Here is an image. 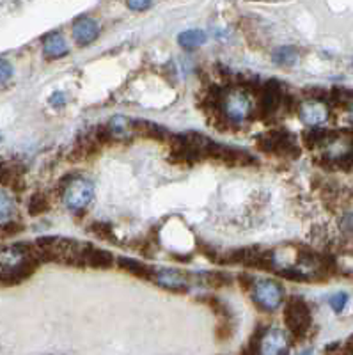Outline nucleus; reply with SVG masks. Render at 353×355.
Returning <instances> with one entry per match:
<instances>
[{
  "label": "nucleus",
  "instance_id": "12",
  "mask_svg": "<svg viewBox=\"0 0 353 355\" xmlns=\"http://www.w3.org/2000/svg\"><path fill=\"white\" fill-rule=\"evenodd\" d=\"M286 348H288V341H286L284 332L277 329H268L261 345V355H284Z\"/></svg>",
  "mask_w": 353,
  "mask_h": 355
},
{
  "label": "nucleus",
  "instance_id": "6",
  "mask_svg": "<svg viewBox=\"0 0 353 355\" xmlns=\"http://www.w3.org/2000/svg\"><path fill=\"white\" fill-rule=\"evenodd\" d=\"M222 110H224L225 117L227 119H233V121H241L245 117H249L252 112V107H250L249 96L241 91L236 93H227L224 98V103H222Z\"/></svg>",
  "mask_w": 353,
  "mask_h": 355
},
{
  "label": "nucleus",
  "instance_id": "23",
  "mask_svg": "<svg viewBox=\"0 0 353 355\" xmlns=\"http://www.w3.org/2000/svg\"><path fill=\"white\" fill-rule=\"evenodd\" d=\"M109 128L114 137H123V135H126L128 130H132V123L128 119H125V117H114L112 121H110Z\"/></svg>",
  "mask_w": 353,
  "mask_h": 355
},
{
  "label": "nucleus",
  "instance_id": "4",
  "mask_svg": "<svg viewBox=\"0 0 353 355\" xmlns=\"http://www.w3.org/2000/svg\"><path fill=\"white\" fill-rule=\"evenodd\" d=\"M62 198H64V202L69 210H84L85 206L93 201L94 198L93 183L87 182V180H82V178L73 180V182H69L68 185H66Z\"/></svg>",
  "mask_w": 353,
  "mask_h": 355
},
{
  "label": "nucleus",
  "instance_id": "13",
  "mask_svg": "<svg viewBox=\"0 0 353 355\" xmlns=\"http://www.w3.org/2000/svg\"><path fill=\"white\" fill-rule=\"evenodd\" d=\"M132 130L139 135V137L153 139V141H158V142H169L171 141V137H173V135H171L164 126L151 121H133Z\"/></svg>",
  "mask_w": 353,
  "mask_h": 355
},
{
  "label": "nucleus",
  "instance_id": "32",
  "mask_svg": "<svg viewBox=\"0 0 353 355\" xmlns=\"http://www.w3.org/2000/svg\"><path fill=\"white\" fill-rule=\"evenodd\" d=\"M350 119H352V123H353V100L350 101Z\"/></svg>",
  "mask_w": 353,
  "mask_h": 355
},
{
  "label": "nucleus",
  "instance_id": "26",
  "mask_svg": "<svg viewBox=\"0 0 353 355\" xmlns=\"http://www.w3.org/2000/svg\"><path fill=\"white\" fill-rule=\"evenodd\" d=\"M346 302H348V295L346 293H337L334 297H330V307H332L336 313H341L345 309Z\"/></svg>",
  "mask_w": 353,
  "mask_h": 355
},
{
  "label": "nucleus",
  "instance_id": "11",
  "mask_svg": "<svg viewBox=\"0 0 353 355\" xmlns=\"http://www.w3.org/2000/svg\"><path fill=\"white\" fill-rule=\"evenodd\" d=\"M114 265V256L112 252L98 247L85 243L84 249V266H93V268H100V270H107Z\"/></svg>",
  "mask_w": 353,
  "mask_h": 355
},
{
  "label": "nucleus",
  "instance_id": "28",
  "mask_svg": "<svg viewBox=\"0 0 353 355\" xmlns=\"http://www.w3.org/2000/svg\"><path fill=\"white\" fill-rule=\"evenodd\" d=\"M12 77V66L6 59H0V82H8Z\"/></svg>",
  "mask_w": 353,
  "mask_h": 355
},
{
  "label": "nucleus",
  "instance_id": "5",
  "mask_svg": "<svg viewBox=\"0 0 353 355\" xmlns=\"http://www.w3.org/2000/svg\"><path fill=\"white\" fill-rule=\"evenodd\" d=\"M206 158L221 162V164H224V166H229V167H245V166H252V164H256L254 157H250L249 153H245V151L241 150H234V148H229V146L217 144L215 141H213L212 146H209Z\"/></svg>",
  "mask_w": 353,
  "mask_h": 355
},
{
  "label": "nucleus",
  "instance_id": "3",
  "mask_svg": "<svg viewBox=\"0 0 353 355\" xmlns=\"http://www.w3.org/2000/svg\"><path fill=\"white\" fill-rule=\"evenodd\" d=\"M252 299L257 306L263 311H272L277 309L281 306L282 299H284V290L277 281H257L252 286Z\"/></svg>",
  "mask_w": 353,
  "mask_h": 355
},
{
  "label": "nucleus",
  "instance_id": "9",
  "mask_svg": "<svg viewBox=\"0 0 353 355\" xmlns=\"http://www.w3.org/2000/svg\"><path fill=\"white\" fill-rule=\"evenodd\" d=\"M98 34H100V27H98V24L93 18L80 17L76 18L75 24H73V37H75L78 46H87V44H91L96 40Z\"/></svg>",
  "mask_w": 353,
  "mask_h": 355
},
{
  "label": "nucleus",
  "instance_id": "30",
  "mask_svg": "<svg viewBox=\"0 0 353 355\" xmlns=\"http://www.w3.org/2000/svg\"><path fill=\"white\" fill-rule=\"evenodd\" d=\"M238 283H240V286L243 288L245 291L252 290V286H254L252 277H250L249 274H240V275H238Z\"/></svg>",
  "mask_w": 353,
  "mask_h": 355
},
{
  "label": "nucleus",
  "instance_id": "29",
  "mask_svg": "<svg viewBox=\"0 0 353 355\" xmlns=\"http://www.w3.org/2000/svg\"><path fill=\"white\" fill-rule=\"evenodd\" d=\"M50 105L55 107V109H60V107L66 105V94L64 93H53L50 96Z\"/></svg>",
  "mask_w": 353,
  "mask_h": 355
},
{
  "label": "nucleus",
  "instance_id": "21",
  "mask_svg": "<svg viewBox=\"0 0 353 355\" xmlns=\"http://www.w3.org/2000/svg\"><path fill=\"white\" fill-rule=\"evenodd\" d=\"M205 281L208 286L212 288H225V286H231L233 283V277L225 272H208L205 274Z\"/></svg>",
  "mask_w": 353,
  "mask_h": 355
},
{
  "label": "nucleus",
  "instance_id": "22",
  "mask_svg": "<svg viewBox=\"0 0 353 355\" xmlns=\"http://www.w3.org/2000/svg\"><path fill=\"white\" fill-rule=\"evenodd\" d=\"M233 334H234L233 318L218 320L217 329H215V338H217L218 341H229V339L233 338Z\"/></svg>",
  "mask_w": 353,
  "mask_h": 355
},
{
  "label": "nucleus",
  "instance_id": "31",
  "mask_svg": "<svg viewBox=\"0 0 353 355\" xmlns=\"http://www.w3.org/2000/svg\"><path fill=\"white\" fill-rule=\"evenodd\" d=\"M128 6L132 11H146V9H149L153 6V2H142V0H137V2H128Z\"/></svg>",
  "mask_w": 353,
  "mask_h": 355
},
{
  "label": "nucleus",
  "instance_id": "33",
  "mask_svg": "<svg viewBox=\"0 0 353 355\" xmlns=\"http://www.w3.org/2000/svg\"><path fill=\"white\" fill-rule=\"evenodd\" d=\"M300 355H311V350H305V352H302Z\"/></svg>",
  "mask_w": 353,
  "mask_h": 355
},
{
  "label": "nucleus",
  "instance_id": "19",
  "mask_svg": "<svg viewBox=\"0 0 353 355\" xmlns=\"http://www.w3.org/2000/svg\"><path fill=\"white\" fill-rule=\"evenodd\" d=\"M201 302H205L206 306L209 307V309L215 313V315L218 316V320H229L233 318V315H231V311H229V307L225 306L224 302H222L221 299H217V297H203Z\"/></svg>",
  "mask_w": 353,
  "mask_h": 355
},
{
  "label": "nucleus",
  "instance_id": "27",
  "mask_svg": "<svg viewBox=\"0 0 353 355\" xmlns=\"http://www.w3.org/2000/svg\"><path fill=\"white\" fill-rule=\"evenodd\" d=\"M12 210V201L6 192L0 190V217H6V215L11 214Z\"/></svg>",
  "mask_w": 353,
  "mask_h": 355
},
{
  "label": "nucleus",
  "instance_id": "7",
  "mask_svg": "<svg viewBox=\"0 0 353 355\" xmlns=\"http://www.w3.org/2000/svg\"><path fill=\"white\" fill-rule=\"evenodd\" d=\"M298 114H300V119L304 125L311 126V128H318L321 123H325L329 119V107H327L325 101L307 100L300 105Z\"/></svg>",
  "mask_w": 353,
  "mask_h": 355
},
{
  "label": "nucleus",
  "instance_id": "18",
  "mask_svg": "<svg viewBox=\"0 0 353 355\" xmlns=\"http://www.w3.org/2000/svg\"><path fill=\"white\" fill-rule=\"evenodd\" d=\"M89 233L94 234L96 239L105 240V242H112V243L117 242L116 233H114L112 226H110V224H107V222H94V224H91V227H89Z\"/></svg>",
  "mask_w": 353,
  "mask_h": 355
},
{
  "label": "nucleus",
  "instance_id": "24",
  "mask_svg": "<svg viewBox=\"0 0 353 355\" xmlns=\"http://www.w3.org/2000/svg\"><path fill=\"white\" fill-rule=\"evenodd\" d=\"M91 133H93L94 141H96L100 146L110 144V142L114 141V135L112 132H110L109 125H98Z\"/></svg>",
  "mask_w": 353,
  "mask_h": 355
},
{
  "label": "nucleus",
  "instance_id": "8",
  "mask_svg": "<svg viewBox=\"0 0 353 355\" xmlns=\"http://www.w3.org/2000/svg\"><path fill=\"white\" fill-rule=\"evenodd\" d=\"M0 183L8 189L20 192L25 189V169L18 162H2L0 164Z\"/></svg>",
  "mask_w": 353,
  "mask_h": 355
},
{
  "label": "nucleus",
  "instance_id": "16",
  "mask_svg": "<svg viewBox=\"0 0 353 355\" xmlns=\"http://www.w3.org/2000/svg\"><path fill=\"white\" fill-rule=\"evenodd\" d=\"M178 41H180V44L183 46L185 50H189V52H192V50L199 49L203 43L206 41V36L203 31H185V33H181L180 36H178Z\"/></svg>",
  "mask_w": 353,
  "mask_h": 355
},
{
  "label": "nucleus",
  "instance_id": "17",
  "mask_svg": "<svg viewBox=\"0 0 353 355\" xmlns=\"http://www.w3.org/2000/svg\"><path fill=\"white\" fill-rule=\"evenodd\" d=\"M298 61V52L293 46H282V49L275 50L273 53V62L282 68H289V66L297 64Z\"/></svg>",
  "mask_w": 353,
  "mask_h": 355
},
{
  "label": "nucleus",
  "instance_id": "20",
  "mask_svg": "<svg viewBox=\"0 0 353 355\" xmlns=\"http://www.w3.org/2000/svg\"><path fill=\"white\" fill-rule=\"evenodd\" d=\"M50 210V201L46 196L43 194H34L28 202V214L36 217V215H43Z\"/></svg>",
  "mask_w": 353,
  "mask_h": 355
},
{
  "label": "nucleus",
  "instance_id": "2",
  "mask_svg": "<svg viewBox=\"0 0 353 355\" xmlns=\"http://www.w3.org/2000/svg\"><path fill=\"white\" fill-rule=\"evenodd\" d=\"M257 150L263 153L281 155V157L297 158L300 155V148L295 142V135L286 130H272L257 137Z\"/></svg>",
  "mask_w": 353,
  "mask_h": 355
},
{
  "label": "nucleus",
  "instance_id": "14",
  "mask_svg": "<svg viewBox=\"0 0 353 355\" xmlns=\"http://www.w3.org/2000/svg\"><path fill=\"white\" fill-rule=\"evenodd\" d=\"M117 265H119L121 270L128 272L133 277L144 279V281H151V279H155V274H157L151 266L144 265V263L137 261V259L132 258H119L117 259Z\"/></svg>",
  "mask_w": 353,
  "mask_h": 355
},
{
  "label": "nucleus",
  "instance_id": "10",
  "mask_svg": "<svg viewBox=\"0 0 353 355\" xmlns=\"http://www.w3.org/2000/svg\"><path fill=\"white\" fill-rule=\"evenodd\" d=\"M153 281L158 286L171 291H187V288H189V277L180 270H160L155 274Z\"/></svg>",
  "mask_w": 353,
  "mask_h": 355
},
{
  "label": "nucleus",
  "instance_id": "15",
  "mask_svg": "<svg viewBox=\"0 0 353 355\" xmlns=\"http://www.w3.org/2000/svg\"><path fill=\"white\" fill-rule=\"evenodd\" d=\"M43 52L49 59H60L68 53V46H66L64 37L60 36L59 33H52L44 37L43 43Z\"/></svg>",
  "mask_w": 353,
  "mask_h": 355
},
{
  "label": "nucleus",
  "instance_id": "25",
  "mask_svg": "<svg viewBox=\"0 0 353 355\" xmlns=\"http://www.w3.org/2000/svg\"><path fill=\"white\" fill-rule=\"evenodd\" d=\"M24 231V226L18 224V222H6V224H0V240L6 239H12V236H17L18 233Z\"/></svg>",
  "mask_w": 353,
  "mask_h": 355
},
{
  "label": "nucleus",
  "instance_id": "1",
  "mask_svg": "<svg viewBox=\"0 0 353 355\" xmlns=\"http://www.w3.org/2000/svg\"><path fill=\"white\" fill-rule=\"evenodd\" d=\"M284 323L297 341L304 339L305 336L309 334V329L313 325L309 304L305 302L304 299H300V297L289 299L284 309Z\"/></svg>",
  "mask_w": 353,
  "mask_h": 355
}]
</instances>
